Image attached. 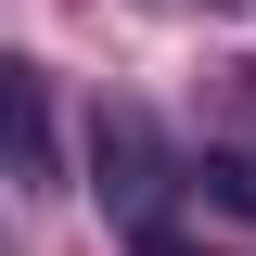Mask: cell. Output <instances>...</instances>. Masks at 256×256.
Masks as SVG:
<instances>
[{"label":"cell","instance_id":"obj_2","mask_svg":"<svg viewBox=\"0 0 256 256\" xmlns=\"http://www.w3.org/2000/svg\"><path fill=\"white\" fill-rule=\"evenodd\" d=\"M0 90H13V192H26V205H52V77H38V64H0Z\"/></svg>","mask_w":256,"mask_h":256},{"label":"cell","instance_id":"obj_3","mask_svg":"<svg viewBox=\"0 0 256 256\" xmlns=\"http://www.w3.org/2000/svg\"><path fill=\"white\" fill-rule=\"evenodd\" d=\"M230 102H244V154H256V64H230Z\"/></svg>","mask_w":256,"mask_h":256},{"label":"cell","instance_id":"obj_1","mask_svg":"<svg viewBox=\"0 0 256 256\" xmlns=\"http://www.w3.org/2000/svg\"><path fill=\"white\" fill-rule=\"evenodd\" d=\"M166 128L141 116V102H102L90 116V192H102V218H128L141 244H154V218H166Z\"/></svg>","mask_w":256,"mask_h":256}]
</instances>
